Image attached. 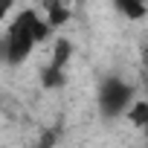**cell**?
Here are the masks:
<instances>
[{
  "label": "cell",
  "instance_id": "277c9868",
  "mask_svg": "<svg viewBox=\"0 0 148 148\" xmlns=\"http://www.w3.org/2000/svg\"><path fill=\"white\" fill-rule=\"evenodd\" d=\"M113 3L128 15V18H142V12H145V6H142V0H113Z\"/></svg>",
  "mask_w": 148,
  "mask_h": 148
},
{
  "label": "cell",
  "instance_id": "7a4b0ae2",
  "mask_svg": "<svg viewBox=\"0 0 148 148\" xmlns=\"http://www.w3.org/2000/svg\"><path fill=\"white\" fill-rule=\"evenodd\" d=\"M99 102H102V110H105L108 116H116V113L131 102V87H128L125 82H119V79H110V82L102 84Z\"/></svg>",
  "mask_w": 148,
  "mask_h": 148
},
{
  "label": "cell",
  "instance_id": "6da1fadb",
  "mask_svg": "<svg viewBox=\"0 0 148 148\" xmlns=\"http://www.w3.org/2000/svg\"><path fill=\"white\" fill-rule=\"evenodd\" d=\"M32 23H35V12H23V15L12 23V29H9V35H6V58H9L12 64H21V61L29 55V49L35 47Z\"/></svg>",
  "mask_w": 148,
  "mask_h": 148
},
{
  "label": "cell",
  "instance_id": "8992f818",
  "mask_svg": "<svg viewBox=\"0 0 148 148\" xmlns=\"http://www.w3.org/2000/svg\"><path fill=\"white\" fill-rule=\"evenodd\" d=\"M61 82H64V70L55 67V64H49L47 73H44V84H47V87H58Z\"/></svg>",
  "mask_w": 148,
  "mask_h": 148
},
{
  "label": "cell",
  "instance_id": "30bf717a",
  "mask_svg": "<svg viewBox=\"0 0 148 148\" xmlns=\"http://www.w3.org/2000/svg\"><path fill=\"white\" fill-rule=\"evenodd\" d=\"M142 128H145V131H148V119H145V125H142Z\"/></svg>",
  "mask_w": 148,
  "mask_h": 148
},
{
  "label": "cell",
  "instance_id": "9c48e42d",
  "mask_svg": "<svg viewBox=\"0 0 148 148\" xmlns=\"http://www.w3.org/2000/svg\"><path fill=\"white\" fill-rule=\"evenodd\" d=\"M12 9V0H0V21H3V15Z\"/></svg>",
  "mask_w": 148,
  "mask_h": 148
},
{
  "label": "cell",
  "instance_id": "3957f363",
  "mask_svg": "<svg viewBox=\"0 0 148 148\" xmlns=\"http://www.w3.org/2000/svg\"><path fill=\"white\" fill-rule=\"evenodd\" d=\"M44 6H47V12H49V26H61V23L70 18V12L58 3V0H47Z\"/></svg>",
  "mask_w": 148,
  "mask_h": 148
},
{
  "label": "cell",
  "instance_id": "52a82bcc",
  "mask_svg": "<svg viewBox=\"0 0 148 148\" xmlns=\"http://www.w3.org/2000/svg\"><path fill=\"white\" fill-rule=\"evenodd\" d=\"M145 119H148V102L134 105V110H131V122H134V125H145Z\"/></svg>",
  "mask_w": 148,
  "mask_h": 148
},
{
  "label": "cell",
  "instance_id": "ba28073f",
  "mask_svg": "<svg viewBox=\"0 0 148 148\" xmlns=\"http://www.w3.org/2000/svg\"><path fill=\"white\" fill-rule=\"evenodd\" d=\"M32 35H35V44H38V41H44V38L49 35V23H44V21H38V18H35V23H32Z\"/></svg>",
  "mask_w": 148,
  "mask_h": 148
},
{
  "label": "cell",
  "instance_id": "5b68a950",
  "mask_svg": "<svg viewBox=\"0 0 148 148\" xmlns=\"http://www.w3.org/2000/svg\"><path fill=\"white\" fill-rule=\"evenodd\" d=\"M70 52H73V47H70V41H64V38H61V41L55 44V58H52V64L64 70V64H67V58H70Z\"/></svg>",
  "mask_w": 148,
  "mask_h": 148
}]
</instances>
